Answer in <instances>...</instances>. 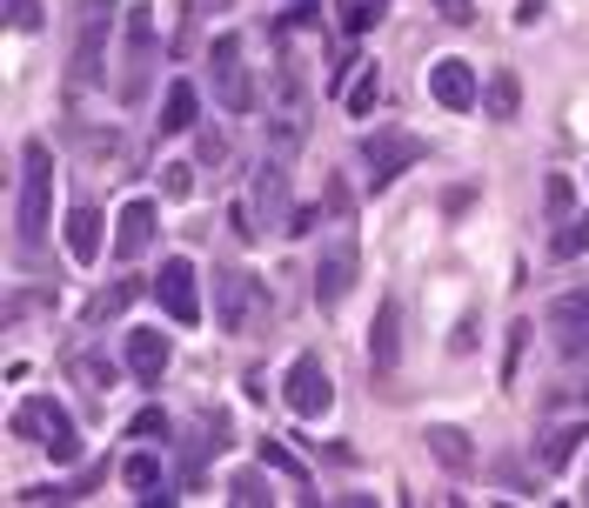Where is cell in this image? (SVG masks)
<instances>
[{
    "label": "cell",
    "instance_id": "obj_1",
    "mask_svg": "<svg viewBox=\"0 0 589 508\" xmlns=\"http://www.w3.org/2000/svg\"><path fill=\"white\" fill-rule=\"evenodd\" d=\"M14 435L21 442H41L54 462H74L80 455V435H74V421H67V408L54 395H34V401L14 408Z\"/></svg>",
    "mask_w": 589,
    "mask_h": 508
},
{
    "label": "cell",
    "instance_id": "obj_9",
    "mask_svg": "<svg viewBox=\"0 0 589 508\" xmlns=\"http://www.w3.org/2000/svg\"><path fill=\"white\" fill-rule=\"evenodd\" d=\"M549 328H556V349L563 355H589V295H563L549 308Z\"/></svg>",
    "mask_w": 589,
    "mask_h": 508
},
{
    "label": "cell",
    "instance_id": "obj_23",
    "mask_svg": "<svg viewBox=\"0 0 589 508\" xmlns=\"http://www.w3.org/2000/svg\"><path fill=\"white\" fill-rule=\"evenodd\" d=\"M375 101H382V74L369 67V74H356V88H349V114H356V121H369V114H375Z\"/></svg>",
    "mask_w": 589,
    "mask_h": 508
},
{
    "label": "cell",
    "instance_id": "obj_15",
    "mask_svg": "<svg viewBox=\"0 0 589 508\" xmlns=\"http://www.w3.org/2000/svg\"><path fill=\"white\" fill-rule=\"evenodd\" d=\"M195 88H188V80H175V88H167V101H161V134H188L195 128Z\"/></svg>",
    "mask_w": 589,
    "mask_h": 508
},
{
    "label": "cell",
    "instance_id": "obj_28",
    "mask_svg": "<svg viewBox=\"0 0 589 508\" xmlns=\"http://www.w3.org/2000/svg\"><path fill=\"white\" fill-rule=\"evenodd\" d=\"M228 495H234V501H262L269 488H262V475H248V468H241V475L228 482Z\"/></svg>",
    "mask_w": 589,
    "mask_h": 508
},
{
    "label": "cell",
    "instance_id": "obj_31",
    "mask_svg": "<svg viewBox=\"0 0 589 508\" xmlns=\"http://www.w3.org/2000/svg\"><path fill=\"white\" fill-rule=\"evenodd\" d=\"M262 455H269V462H275V468H288V475H302V468H295V455H288V449H282V442H262Z\"/></svg>",
    "mask_w": 589,
    "mask_h": 508
},
{
    "label": "cell",
    "instance_id": "obj_2",
    "mask_svg": "<svg viewBox=\"0 0 589 508\" xmlns=\"http://www.w3.org/2000/svg\"><path fill=\"white\" fill-rule=\"evenodd\" d=\"M47 195H54V161L34 141L28 147V175H21V247H34L47 234Z\"/></svg>",
    "mask_w": 589,
    "mask_h": 508
},
{
    "label": "cell",
    "instance_id": "obj_26",
    "mask_svg": "<svg viewBox=\"0 0 589 508\" xmlns=\"http://www.w3.org/2000/svg\"><path fill=\"white\" fill-rule=\"evenodd\" d=\"M543 201H549V214H563V221H569V201H576V188H569V175H549V188H543Z\"/></svg>",
    "mask_w": 589,
    "mask_h": 508
},
{
    "label": "cell",
    "instance_id": "obj_20",
    "mask_svg": "<svg viewBox=\"0 0 589 508\" xmlns=\"http://www.w3.org/2000/svg\"><path fill=\"white\" fill-rule=\"evenodd\" d=\"M582 247H589V214H569V221L556 228L549 254H556V262H569V254H582Z\"/></svg>",
    "mask_w": 589,
    "mask_h": 508
},
{
    "label": "cell",
    "instance_id": "obj_30",
    "mask_svg": "<svg viewBox=\"0 0 589 508\" xmlns=\"http://www.w3.org/2000/svg\"><path fill=\"white\" fill-rule=\"evenodd\" d=\"M443 21H449V27H469L476 8H469V0H443Z\"/></svg>",
    "mask_w": 589,
    "mask_h": 508
},
{
    "label": "cell",
    "instance_id": "obj_5",
    "mask_svg": "<svg viewBox=\"0 0 589 508\" xmlns=\"http://www.w3.org/2000/svg\"><path fill=\"white\" fill-rule=\"evenodd\" d=\"M262 314V281H248V275H215V321L221 334H248Z\"/></svg>",
    "mask_w": 589,
    "mask_h": 508
},
{
    "label": "cell",
    "instance_id": "obj_24",
    "mask_svg": "<svg viewBox=\"0 0 589 508\" xmlns=\"http://www.w3.org/2000/svg\"><path fill=\"white\" fill-rule=\"evenodd\" d=\"M161 195H167V201H188V195H195V167H188V161H167V167H161Z\"/></svg>",
    "mask_w": 589,
    "mask_h": 508
},
{
    "label": "cell",
    "instance_id": "obj_14",
    "mask_svg": "<svg viewBox=\"0 0 589 508\" xmlns=\"http://www.w3.org/2000/svg\"><path fill=\"white\" fill-rule=\"evenodd\" d=\"M349 281H356V254H349V247H342V254H328V262L315 268V295H321V301H342V295H349Z\"/></svg>",
    "mask_w": 589,
    "mask_h": 508
},
{
    "label": "cell",
    "instance_id": "obj_18",
    "mask_svg": "<svg viewBox=\"0 0 589 508\" xmlns=\"http://www.w3.org/2000/svg\"><path fill=\"white\" fill-rule=\"evenodd\" d=\"M121 475H128V488H141V501H175V495L161 488V462H154V455H128Z\"/></svg>",
    "mask_w": 589,
    "mask_h": 508
},
{
    "label": "cell",
    "instance_id": "obj_21",
    "mask_svg": "<svg viewBox=\"0 0 589 508\" xmlns=\"http://www.w3.org/2000/svg\"><path fill=\"white\" fill-rule=\"evenodd\" d=\"M389 14V0H342V34H369Z\"/></svg>",
    "mask_w": 589,
    "mask_h": 508
},
{
    "label": "cell",
    "instance_id": "obj_22",
    "mask_svg": "<svg viewBox=\"0 0 589 508\" xmlns=\"http://www.w3.org/2000/svg\"><path fill=\"white\" fill-rule=\"evenodd\" d=\"M516 101H523V95H516V74L502 67V74L489 80V114H495V121H516Z\"/></svg>",
    "mask_w": 589,
    "mask_h": 508
},
{
    "label": "cell",
    "instance_id": "obj_6",
    "mask_svg": "<svg viewBox=\"0 0 589 508\" xmlns=\"http://www.w3.org/2000/svg\"><path fill=\"white\" fill-rule=\"evenodd\" d=\"M288 408H295L302 421H315V415H328V408H335V388H328V368H321L315 355H302V362L288 368Z\"/></svg>",
    "mask_w": 589,
    "mask_h": 508
},
{
    "label": "cell",
    "instance_id": "obj_17",
    "mask_svg": "<svg viewBox=\"0 0 589 508\" xmlns=\"http://www.w3.org/2000/svg\"><path fill=\"white\" fill-rule=\"evenodd\" d=\"M423 442H429V455H436L443 468H469V435H462V429H449V421H443V429H429Z\"/></svg>",
    "mask_w": 589,
    "mask_h": 508
},
{
    "label": "cell",
    "instance_id": "obj_16",
    "mask_svg": "<svg viewBox=\"0 0 589 508\" xmlns=\"http://www.w3.org/2000/svg\"><path fill=\"white\" fill-rule=\"evenodd\" d=\"M582 442H589V429H582V421H563V429H549V442H543V462H549V468H569Z\"/></svg>",
    "mask_w": 589,
    "mask_h": 508
},
{
    "label": "cell",
    "instance_id": "obj_19",
    "mask_svg": "<svg viewBox=\"0 0 589 508\" xmlns=\"http://www.w3.org/2000/svg\"><path fill=\"white\" fill-rule=\"evenodd\" d=\"M282 208H288L282 167H262V181H255V214H262V221H282Z\"/></svg>",
    "mask_w": 589,
    "mask_h": 508
},
{
    "label": "cell",
    "instance_id": "obj_11",
    "mask_svg": "<svg viewBox=\"0 0 589 508\" xmlns=\"http://www.w3.org/2000/svg\"><path fill=\"white\" fill-rule=\"evenodd\" d=\"M369 362L389 375L395 362H402V314H395V301H382L375 308V334H369Z\"/></svg>",
    "mask_w": 589,
    "mask_h": 508
},
{
    "label": "cell",
    "instance_id": "obj_27",
    "mask_svg": "<svg viewBox=\"0 0 589 508\" xmlns=\"http://www.w3.org/2000/svg\"><path fill=\"white\" fill-rule=\"evenodd\" d=\"M134 435H141V442H148V435L161 442V435H167V415H161V408H141V415H134Z\"/></svg>",
    "mask_w": 589,
    "mask_h": 508
},
{
    "label": "cell",
    "instance_id": "obj_25",
    "mask_svg": "<svg viewBox=\"0 0 589 508\" xmlns=\"http://www.w3.org/2000/svg\"><path fill=\"white\" fill-rule=\"evenodd\" d=\"M41 21H47V14H41V0H8V27H14V34H34Z\"/></svg>",
    "mask_w": 589,
    "mask_h": 508
},
{
    "label": "cell",
    "instance_id": "obj_10",
    "mask_svg": "<svg viewBox=\"0 0 589 508\" xmlns=\"http://www.w3.org/2000/svg\"><path fill=\"white\" fill-rule=\"evenodd\" d=\"M67 254H74L80 268H88V262H101V214H95L88 201H80V208H67Z\"/></svg>",
    "mask_w": 589,
    "mask_h": 508
},
{
    "label": "cell",
    "instance_id": "obj_29",
    "mask_svg": "<svg viewBox=\"0 0 589 508\" xmlns=\"http://www.w3.org/2000/svg\"><path fill=\"white\" fill-rule=\"evenodd\" d=\"M74 368H80V382H88V388H95V395H101V388H108V362H95V355H80V362H74Z\"/></svg>",
    "mask_w": 589,
    "mask_h": 508
},
{
    "label": "cell",
    "instance_id": "obj_8",
    "mask_svg": "<svg viewBox=\"0 0 589 508\" xmlns=\"http://www.w3.org/2000/svg\"><path fill=\"white\" fill-rule=\"evenodd\" d=\"M429 95H436V108H449V114H469V108H476V67H469V60H436V74H429Z\"/></svg>",
    "mask_w": 589,
    "mask_h": 508
},
{
    "label": "cell",
    "instance_id": "obj_12",
    "mask_svg": "<svg viewBox=\"0 0 589 508\" xmlns=\"http://www.w3.org/2000/svg\"><path fill=\"white\" fill-rule=\"evenodd\" d=\"M114 228H121L114 234V254H121V262H134V254L148 247V234H154V201H128Z\"/></svg>",
    "mask_w": 589,
    "mask_h": 508
},
{
    "label": "cell",
    "instance_id": "obj_13",
    "mask_svg": "<svg viewBox=\"0 0 589 508\" xmlns=\"http://www.w3.org/2000/svg\"><path fill=\"white\" fill-rule=\"evenodd\" d=\"M167 355H175V349H167V334H154V328H134V334H128V368H134L141 382H154V375L167 368Z\"/></svg>",
    "mask_w": 589,
    "mask_h": 508
},
{
    "label": "cell",
    "instance_id": "obj_3",
    "mask_svg": "<svg viewBox=\"0 0 589 508\" xmlns=\"http://www.w3.org/2000/svg\"><path fill=\"white\" fill-rule=\"evenodd\" d=\"M208 80H215V95H221L228 114H248V108H255V88H248V67H241V41H234V34H221V41L208 47Z\"/></svg>",
    "mask_w": 589,
    "mask_h": 508
},
{
    "label": "cell",
    "instance_id": "obj_4",
    "mask_svg": "<svg viewBox=\"0 0 589 508\" xmlns=\"http://www.w3.org/2000/svg\"><path fill=\"white\" fill-rule=\"evenodd\" d=\"M362 161H369V188H389L402 167L423 161V141L402 134V128H382V134H369V141H362Z\"/></svg>",
    "mask_w": 589,
    "mask_h": 508
},
{
    "label": "cell",
    "instance_id": "obj_7",
    "mask_svg": "<svg viewBox=\"0 0 589 508\" xmlns=\"http://www.w3.org/2000/svg\"><path fill=\"white\" fill-rule=\"evenodd\" d=\"M154 295H161V308L175 314V321H201V295H195V268L182 262H161V275H154Z\"/></svg>",
    "mask_w": 589,
    "mask_h": 508
}]
</instances>
